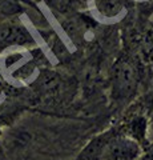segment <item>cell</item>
Returning <instances> with one entry per match:
<instances>
[{
  "label": "cell",
  "instance_id": "6da1fadb",
  "mask_svg": "<svg viewBox=\"0 0 153 160\" xmlns=\"http://www.w3.org/2000/svg\"><path fill=\"white\" fill-rule=\"evenodd\" d=\"M36 60L28 47L15 48L0 58V75L11 86H27L36 76Z\"/></svg>",
  "mask_w": 153,
  "mask_h": 160
},
{
  "label": "cell",
  "instance_id": "7a4b0ae2",
  "mask_svg": "<svg viewBox=\"0 0 153 160\" xmlns=\"http://www.w3.org/2000/svg\"><path fill=\"white\" fill-rule=\"evenodd\" d=\"M140 83L137 64L131 58H120L112 71V100L117 104H124L136 93Z\"/></svg>",
  "mask_w": 153,
  "mask_h": 160
},
{
  "label": "cell",
  "instance_id": "3957f363",
  "mask_svg": "<svg viewBox=\"0 0 153 160\" xmlns=\"http://www.w3.org/2000/svg\"><path fill=\"white\" fill-rule=\"evenodd\" d=\"M142 153L141 144L124 133L115 132L103 153V160H139Z\"/></svg>",
  "mask_w": 153,
  "mask_h": 160
},
{
  "label": "cell",
  "instance_id": "277c9868",
  "mask_svg": "<svg viewBox=\"0 0 153 160\" xmlns=\"http://www.w3.org/2000/svg\"><path fill=\"white\" fill-rule=\"evenodd\" d=\"M33 43L29 31L16 20H0V53L9 49L24 48Z\"/></svg>",
  "mask_w": 153,
  "mask_h": 160
},
{
  "label": "cell",
  "instance_id": "5b68a950",
  "mask_svg": "<svg viewBox=\"0 0 153 160\" xmlns=\"http://www.w3.org/2000/svg\"><path fill=\"white\" fill-rule=\"evenodd\" d=\"M97 20L104 23H117L128 13L127 0H87Z\"/></svg>",
  "mask_w": 153,
  "mask_h": 160
},
{
  "label": "cell",
  "instance_id": "8992f818",
  "mask_svg": "<svg viewBox=\"0 0 153 160\" xmlns=\"http://www.w3.org/2000/svg\"><path fill=\"white\" fill-rule=\"evenodd\" d=\"M115 132H116L115 129H112V131H108L105 133L100 135V136L95 138L80 153L77 155V158L75 160H103L104 149L107 147L108 142H109V139L113 136Z\"/></svg>",
  "mask_w": 153,
  "mask_h": 160
},
{
  "label": "cell",
  "instance_id": "52a82bcc",
  "mask_svg": "<svg viewBox=\"0 0 153 160\" xmlns=\"http://www.w3.org/2000/svg\"><path fill=\"white\" fill-rule=\"evenodd\" d=\"M20 11V7L19 4H16L12 0H0V20L2 18H9L16 15Z\"/></svg>",
  "mask_w": 153,
  "mask_h": 160
},
{
  "label": "cell",
  "instance_id": "ba28073f",
  "mask_svg": "<svg viewBox=\"0 0 153 160\" xmlns=\"http://www.w3.org/2000/svg\"><path fill=\"white\" fill-rule=\"evenodd\" d=\"M3 99H4V82L2 75H0V103L3 102Z\"/></svg>",
  "mask_w": 153,
  "mask_h": 160
},
{
  "label": "cell",
  "instance_id": "9c48e42d",
  "mask_svg": "<svg viewBox=\"0 0 153 160\" xmlns=\"http://www.w3.org/2000/svg\"><path fill=\"white\" fill-rule=\"evenodd\" d=\"M37 3H44V4H51L53 0H36Z\"/></svg>",
  "mask_w": 153,
  "mask_h": 160
},
{
  "label": "cell",
  "instance_id": "30bf717a",
  "mask_svg": "<svg viewBox=\"0 0 153 160\" xmlns=\"http://www.w3.org/2000/svg\"><path fill=\"white\" fill-rule=\"evenodd\" d=\"M133 2H137V3H146V2H151V0H133Z\"/></svg>",
  "mask_w": 153,
  "mask_h": 160
},
{
  "label": "cell",
  "instance_id": "8fae6325",
  "mask_svg": "<svg viewBox=\"0 0 153 160\" xmlns=\"http://www.w3.org/2000/svg\"><path fill=\"white\" fill-rule=\"evenodd\" d=\"M0 160H6V159H4V156H3V152L2 151H0Z\"/></svg>",
  "mask_w": 153,
  "mask_h": 160
}]
</instances>
